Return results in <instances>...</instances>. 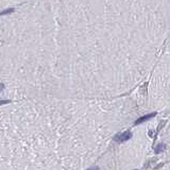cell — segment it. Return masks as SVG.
<instances>
[{
  "label": "cell",
  "mask_w": 170,
  "mask_h": 170,
  "mask_svg": "<svg viewBox=\"0 0 170 170\" xmlns=\"http://www.w3.org/2000/svg\"><path fill=\"white\" fill-rule=\"evenodd\" d=\"M131 137H132V133L128 130V131H124L122 133H118L117 135H115L114 140L116 141V143H123V141L129 140Z\"/></svg>",
  "instance_id": "1"
},
{
  "label": "cell",
  "mask_w": 170,
  "mask_h": 170,
  "mask_svg": "<svg viewBox=\"0 0 170 170\" xmlns=\"http://www.w3.org/2000/svg\"><path fill=\"white\" fill-rule=\"evenodd\" d=\"M155 115H156V113H155V112H153V113H150V114H147V115H145V116H143V117L138 118V119L135 121V126L140 124V123H143V122H145V121H148L149 119L153 118Z\"/></svg>",
  "instance_id": "2"
},
{
  "label": "cell",
  "mask_w": 170,
  "mask_h": 170,
  "mask_svg": "<svg viewBox=\"0 0 170 170\" xmlns=\"http://www.w3.org/2000/svg\"><path fill=\"white\" fill-rule=\"evenodd\" d=\"M164 148H165V146L163 145V144H158L156 147H155V149H154V151H155V154H159L163 150H164Z\"/></svg>",
  "instance_id": "3"
},
{
  "label": "cell",
  "mask_w": 170,
  "mask_h": 170,
  "mask_svg": "<svg viewBox=\"0 0 170 170\" xmlns=\"http://www.w3.org/2000/svg\"><path fill=\"white\" fill-rule=\"evenodd\" d=\"M14 11V9H9V10H6L3 12H0V16H2V15H6V14H10Z\"/></svg>",
  "instance_id": "4"
},
{
  "label": "cell",
  "mask_w": 170,
  "mask_h": 170,
  "mask_svg": "<svg viewBox=\"0 0 170 170\" xmlns=\"http://www.w3.org/2000/svg\"><path fill=\"white\" fill-rule=\"evenodd\" d=\"M87 170H99V167H92V168H89V169H87Z\"/></svg>",
  "instance_id": "5"
},
{
  "label": "cell",
  "mask_w": 170,
  "mask_h": 170,
  "mask_svg": "<svg viewBox=\"0 0 170 170\" xmlns=\"http://www.w3.org/2000/svg\"><path fill=\"white\" fill-rule=\"evenodd\" d=\"M10 101L9 100H2V101H0V104H4V103H9Z\"/></svg>",
  "instance_id": "6"
},
{
  "label": "cell",
  "mask_w": 170,
  "mask_h": 170,
  "mask_svg": "<svg viewBox=\"0 0 170 170\" xmlns=\"http://www.w3.org/2000/svg\"><path fill=\"white\" fill-rule=\"evenodd\" d=\"M3 88H4V85H3L2 83H0V92H1Z\"/></svg>",
  "instance_id": "7"
},
{
  "label": "cell",
  "mask_w": 170,
  "mask_h": 170,
  "mask_svg": "<svg viewBox=\"0 0 170 170\" xmlns=\"http://www.w3.org/2000/svg\"><path fill=\"white\" fill-rule=\"evenodd\" d=\"M163 165H164V164H159V165H158L157 167H155V169H159V168H161V167H162Z\"/></svg>",
  "instance_id": "8"
}]
</instances>
